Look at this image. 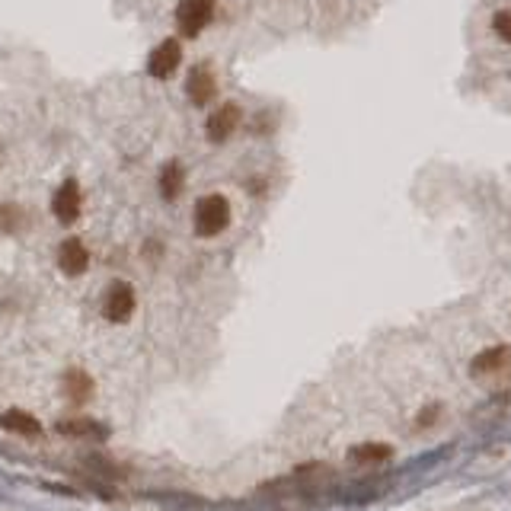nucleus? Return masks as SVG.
I'll list each match as a JSON object with an SVG mask.
<instances>
[{
  "instance_id": "obj_1",
  "label": "nucleus",
  "mask_w": 511,
  "mask_h": 511,
  "mask_svg": "<svg viewBox=\"0 0 511 511\" xmlns=\"http://www.w3.org/2000/svg\"><path fill=\"white\" fill-rule=\"evenodd\" d=\"M192 227L205 240L224 234V230L230 227V202L224 199L221 192H211V195L199 199V205L192 211Z\"/></svg>"
},
{
  "instance_id": "obj_2",
  "label": "nucleus",
  "mask_w": 511,
  "mask_h": 511,
  "mask_svg": "<svg viewBox=\"0 0 511 511\" xmlns=\"http://www.w3.org/2000/svg\"><path fill=\"white\" fill-rule=\"evenodd\" d=\"M214 10H218L214 0H179L176 4V26L185 38H195L214 20Z\"/></svg>"
},
{
  "instance_id": "obj_3",
  "label": "nucleus",
  "mask_w": 511,
  "mask_h": 511,
  "mask_svg": "<svg viewBox=\"0 0 511 511\" xmlns=\"http://www.w3.org/2000/svg\"><path fill=\"white\" fill-rule=\"evenodd\" d=\"M80 211H84V189H80V183L70 176V179H64V183L54 189L52 214L58 224H77Z\"/></svg>"
},
{
  "instance_id": "obj_4",
  "label": "nucleus",
  "mask_w": 511,
  "mask_h": 511,
  "mask_svg": "<svg viewBox=\"0 0 511 511\" xmlns=\"http://www.w3.org/2000/svg\"><path fill=\"white\" fill-rule=\"evenodd\" d=\"M179 68H183V45H179V38H163L161 45L151 52V58H147V74L157 77V80H169Z\"/></svg>"
},
{
  "instance_id": "obj_5",
  "label": "nucleus",
  "mask_w": 511,
  "mask_h": 511,
  "mask_svg": "<svg viewBox=\"0 0 511 511\" xmlns=\"http://www.w3.org/2000/svg\"><path fill=\"white\" fill-rule=\"evenodd\" d=\"M135 288L128 282H112L106 288V298H103V317L109 323H125L135 313Z\"/></svg>"
},
{
  "instance_id": "obj_6",
  "label": "nucleus",
  "mask_w": 511,
  "mask_h": 511,
  "mask_svg": "<svg viewBox=\"0 0 511 511\" xmlns=\"http://www.w3.org/2000/svg\"><path fill=\"white\" fill-rule=\"evenodd\" d=\"M240 119H243V112H240L237 103H224V106H218L211 112V119L205 122L208 141H211V144H224V141L240 128Z\"/></svg>"
},
{
  "instance_id": "obj_7",
  "label": "nucleus",
  "mask_w": 511,
  "mask_h": 511,
  "mask_svg": "<svg viewBox=\"0 0 511 511\" xmlns=\"http://www.w3.org/2000/svg\"><path fill=\"white\" fill-rule=\"evenodd\" d=\"M185 93H189V100L195 106H208L214 100V93H218V80H214V70L208 64H195L185 77Z\"/></svg>"
},
{
  "instance_id": "obj_8",
  "label": "nucleus",
  "mask_w": 511,
  "mask_h": 511,
  "mask_svg": "<svg viewBox=\"0 0 511 511\" xmlns=\"http://www.w3.org/2000/svg\"><path fill=\"white\" fill-rule=\"evenodd\" d=\"M87 266H90V250L84 246V240L68 237L62 246H58V268H62L68 278H77L84 275Z\"/></svg>"
},
{
  "instance_id": "obj_9",
  "label": "nucleus",
  "mask_w": 511,
  "mask_h": 511,
  "mask_svg": "<svg viewBox=\"0 0 511 511\" xmlns=\"http://www.w3.org/2000/svg\"><path fill=\"white\" fill-rule=\"evenodd\" d=\"M157 189L167 202H176L185 189V167L179 161H169L161 167V176H157Z\"/></svg>"
},
{
  "instance_id": "obj_10",
  "label": "nucleus",
  "mask_w": 511,
  "mask_h": 511,
  "mask_svg": "<svg viewBox=\"0 0 511 511\" xmlns=\"http://www.w3.org/2000/svg\"><path fill=\"white\" fill-rule=\"evenodd\" d=\"M508 361H511L508 345H492V349H486V351L476 355L474 365H470V371H474V375H496V371H502Z\"/></svg>"
},
{
  "instance_id": "obj_11",
  "label": "nucleus",
  "mask_w": 511,
  "mask_h": 511,
  "mask_svg": "<svg viewBox=\"0 0 511 511\" xmlns=\"http://www.w3.org/2000/svg\"><path fill=\"white\" fill-rule=\"evenodd\" d=\"M349 454H351V460H359V464H381V460H390L393 448L383 441H365V444H355Z\"/></svg>"
},
{
  "instance_id": "obj_12",
  "label": "nucleus",
  "mask_w": 511,
  "mask_h": 511,
  "mask_svg": "<svg viewBox=\"0 0 511 511\" xmlns=\"http://www.w3.org/2000/svg\"><path fill=\"white\" fill-rule=\"evenodd\" d=\"M26 227V211L16 202H0V234H16Z\"/></svg>"
},
{
  "instance_id": "obj_13",
  "label": "nucleus",
  "mask_w": 511,
  "mask_h": 511,
  "mask_svg": "<svg viewBox=\"0 0 511 511\" xmlns=\"http://www.w3.org/2000/svg\"><path fill=\"white\" fill-rule=\"evenodd\" d=\"M492 29H496V36L502 38V42L511 45V10H499V13L492 16Z\"/></svg>"
}]
</instances>
